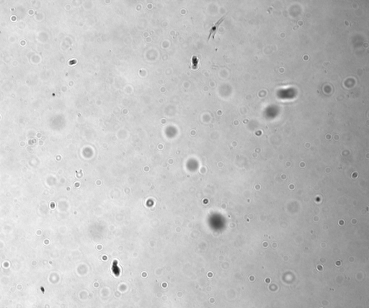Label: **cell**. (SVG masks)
Returning a JSON list of instances; mask_svg holds the SVG:
<instances>
[{"label": "cell", "instance_id": "obj_1", "mask_svg": "<svg viewBox=\"0 0 369 308\" xmlns=\"http://www.w3.org/2000/svg\"><path fill=\"white\" fill-rule=\"evenodd\" d=\"M224 19H225V16L221 17L219 20H218L217 22H216L215 24L213 25L212 27H211V30H210V33H209V36H208V40H209V39L211 38V36H212L213 38H215V35H216V33L217 30H218V28H219V25H221V23L224 21Z\"/></svg>", "mask_w": 369, "mask_h": 308}, {"label": "cell", "instance_id": "obj_2", "mask_svg": "<svg viewBox=\"0 0 369 308\" xmlns=\"http://www.w3.org/2000/svg\"><path fill=\"white\" fill-rule=\"evenodd\" d=\"M200 67V60L196 55H192L190 59V68L192 70H197Z\"/></svg>", "mask_w": 369, "mask_h": 308}]
</instances>
